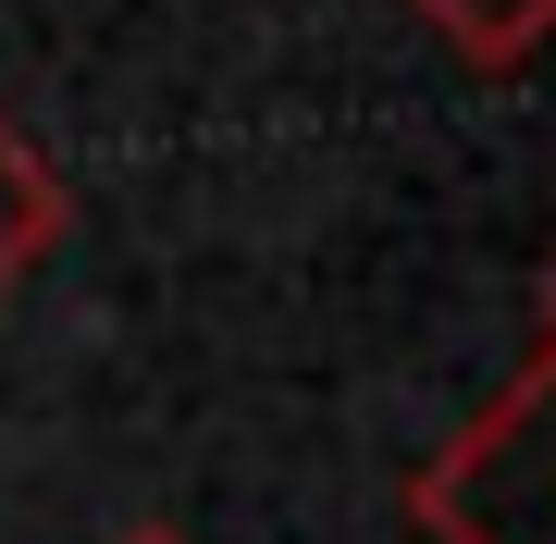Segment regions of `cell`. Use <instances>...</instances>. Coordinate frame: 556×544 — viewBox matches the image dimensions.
<instances>
[{"instance_id": "cell-1", "label": "cell", "mask_w": 556, "mask_h": 544, "mask_svg": "<svg viewBox=\"0 0 556 544\" xmlns=\"http://www.w3.org/2000/svg\"><path fill=\"white\" fill-rule=\"evenodd\" d=\"M408 520L433 544H556V334L420 458Z\"/></svg>"}, {"instance_id": "cell-4", "label": "cell", "mask_w": 556, "mask_h": 544, "mask_svg": "<svg viewBox=\"0 0 556 544\" xmlns=\"http://www.w3.org/2000/svg\"><path fill=\"white\" fill-rule=\"evenodd\" d=\"M124 544H186V532H124Z\"/></svg>"}, {"instance_id": "cell-2", "label": "cell", "mask_w": 556, "mask_h": 544, "mask_svg": "<svg viewBox=\"0 0 556 544\" xmlns=\"http://www.w3.org/2000/svg\"><path fill=\"white\" fill-rule=\"evenodd\" d=\"M62 211H75V199H62V174L38 162V137L0 124V284H25L62 248Z\"/></svg>"}, {"instance_id": "cell-3", "label": "cell", "mask_w": 556, "mask_h": 544, "mask_svg": "<svg viewBox=\"0 0 556 544\" xmlns=\"http://www.w3.org/2000/svg\"><path fill=\"white\" fill-rule=\"evenodd\" d=\"M420 25L457 50V62H482V75H507V62H532L556 38V0H408Z\"/></svg>"}, {"instance_id": "cell-5", "label": "cell", "mask_w": 556, "mask_h": 544, "mask_svg": "<svg viewBox=\"0 0 556 544\" xmlns=\"http://www.w3.org/2000/svg\"><path fill=\"white\" fill-rule=\"evenodd\" d=\"M544 334H556V273H544Z\"/></svg>"}]
</instances>
